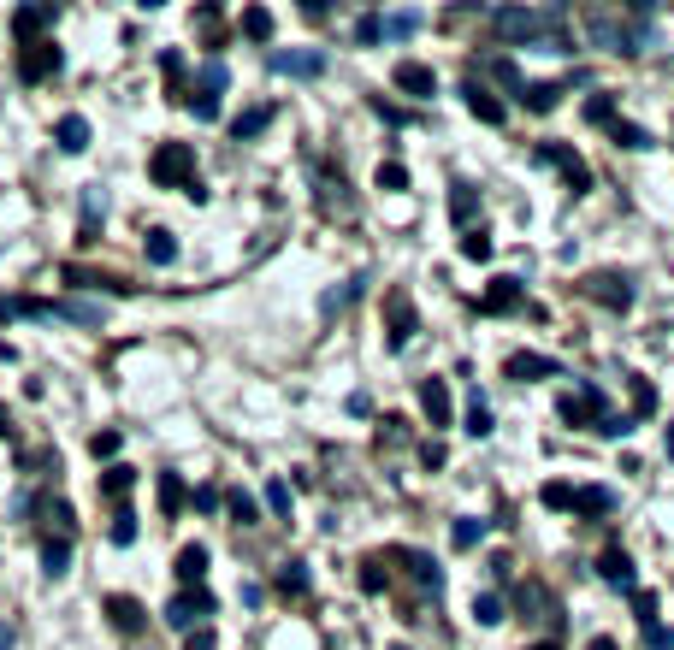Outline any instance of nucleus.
<instances>
[{
    "instance_id": "obj_49",
    "label": "nucleus",
    "mask_w": 674,
    "mask_h": 650,
    "mask_svg": "<svg viewBox=\"0 0 674 650\" xmlns=\"http://www.w3.org/2000/svg\"><path fill=\"white\" fill-rule=\"evenodd\" d=\"M190 113H196V119H202V125H213V119H219V95H190Z\"/></svg>"
},
{
    "instance_id": "obj_10",
    "label": "nucleus",
    "mask_w": 674,
    "mask_h": 650,
    "mask_svg": "<svg viewBox=\"0 0 674 650\" xmlns=\"http://www.w3.org/2000/svg\"><path fill=\"white\" fill-rule=\"evenodd\" d=\"M521 609H533V621H544V627H556L562 621V609H556V591L539 580H527L521 585Z\"/></svg>"
},
{
    "instance_id": "obj_60",
    "label": "nucleus",
    "mask_w": 674,
    "mask_h": 650,
    "mask_svg": "<svg viewBox=\"0 0 674 650\" xmlns=\"http://www.w3.org/2000/svg\"><path fill=\"white\" fill-rule=\"evenodd\" d=\"M196 509H207V515L219 509V491H213V485H202V491H196Z\"/></svg>"
},
{
    "instance_id": "obj_14",
    "label": "nucleus",
    "mask_w": 674,
    "mask_h": 650,
    "mask_svg": "<svg viewBox=\"0 0 674 650\" xmlns=\"http://www.w3.org/2000/svg\"><path fill=\"white\" fill-rule=\"evenodd\" d=\"M521 308V284L515 278H497L485 296H479V314H515Z\"/></svg>"
},
{
    "instance_id": "obj_7",
    "label": "nucleus",
    "mask_w": 674,
    "mask_h": 650,
    "mask_svg": "<svg viewBox=\"0 0 674 650\" xmlns=\"http://www.w3.org/2000/svg\"><path fill=\"white\" fill-rule=\"evenodd\" d=\"M586 30H592V42L609 48V54H639V48H633V30H627L621 18H609V12H592V18H586Z\"/></svg>"
},
{
    "instance_id": "obj_62",
    "label": "nucleus",
    "mask_w": 674,
    "mask_h": 650,
    "mask_svg": "<svg viewBox=\"0 0 674 650\" xmlns=\"http://www.w3.org/2000/svg\"><path fill=\"white\" fill-rule=\"evenodd\" d=\"M0 650H12V627L6 621H0Z\"/></svg>"
},
{
    "instance_id": "obj_45",
    "label": "nucleus",
    "mask_w": 674,
    "mask_h": 650,
    "mask_svg": "<svg viewBox=\"0 0 674 650\" xmlns=\"http://www.w3.org/2000/svg\"><path fill=\"white\" fill-rule=\"evenodd\" d=\"M379 190H391V195L408 190V172L397 166V160H385V166H379Z\"/></svg>"
},
{
    "instance_id": "obj_20",
    "label": "nucleus",
    "mask_w": 674,
    "mask_h": 650,
    "mask_svg": "<svg viewBox=\"0 0 674 650\" xmlns=\"http://www.w3.org/2000/svg\"><path fill=\"white\" fill-rule=\"evenodd\" d=\"M107 615H113V627H119V633H142V603L125 597V591H119V597H107Z\"/></svg>"
},
{
    "instance_id": "obj_30",
    "label": "nucleus",
    "mask_w": 674,
    "mask_h": 650,
    "mask_svg": "<svg viewBox=\"0 0 674 650\" xmlns=\"http://www.w3.org/2000/svg\"><path fill=\"white\" fill-rule=\"evenodd\" d=\"M361 284H367V278H349V284H337V290H326V302H320V314H343V308H349V302L361 296Z\"/></svg>"
},
{
    "instance_id": "obj_25",
    "label": "nucleus",
    "mask_w": 674,
    "mask_h": 650,
    "mask_svg": "<svg viewBox=\"0 0 674 650\" xmlns=\"http://www.w3.org/2000/svg\"><path fill=\"white\" fill-rule=\"evenodd\" d=\"M267 125H272V107H249V113H237V119H231V136H237V142H249V136H261Z\"/></svg>"
},
{
    "instance_id": "obj_36",
    "label": "nucleus",
    "mask_w": 674,
    "mask_h": 650,
    "mask_svg": "<svg viewBox=\"0 0 674 650\" xmlns=\"http://www.w3.org/2000/svg\"><path fill=\"white\" fill-rule=\"evenodd\" d=\"M160 509H166V515H178V509H184V485H178V473H160Z\"/></svg>"
},
{
    "instance_id": "obj_22",
    "label": "nucleus",
    "mask_w": 674,
    "mask_h": 650,
    "mask_svg": "<svg viewBox=\"0 0 674 650\" xmlns=\"http://www.w3.org/2000/svg\"><path fill=\"white\" fill-rule=\"evenodd\" d=\"M54 136H60V148H66V154H83V148H89V119H83V113H66Z\"/></svg>"
},
{
    "instance_id": "obj_37",
    "label": "nucleus",
    "mask_w": 674,
    "mask_h": 650,
    "mask_svg": "<svg viewBox=\"0 0 674 650\" xmlns=\"http://www.w3.org/2000/svg\"><path fill=\"white\" fill-rule=\"evenodd\" d=\"M54 314H66V320H77V325H101V308H95V302H54Z\"/></svg>"
},
{
    "instance_id": "obj_31",
    "label": "nucleus",
    "mask_w": 674,
    "mask_h": 650,
    "mask_svg": "<svg viewBox=\"0 0 674 650\" xmlns=\"http://www.w3.org/2000/svg\"><path fill=\"white\" fill-rule=\"evenodd\" d=\"M148 260H154V266H172V260H178V237H172V231H148Z\"/></svg>"
},
{
    "instance_id": "obj_8",
    "label": "nucleus",
    "mask_w": 674,
    "mask_h": 650,
    "mask_svg": "<svg viewBox=\"0 0 674 650\" xmlns=\"http://www.w3.org/2000/svg\"><path fill=\"white\" fill-rule=\"evenodd\" d=\"M60 71V48L54 42H30L24 54H18V77L24 83H42V77H54Z\"/></svg>"
},
{
    "instance_id": "obj_32",
    "label": "nucleus",
    "mask_w": 674,
    "mask_h": 650,
    "mask_svg": "<svg viewBox=\"0 0 674 650\" xmlns=\"http://www.w3.org/2000/svg\"><path fill=\"white\" fill-rule=\"evenodd\" d=\"M355 42H361V48L385 42V12H361V18H355Z\"/></svg>"
},
{
    "instance_id": "obj_21",
    "label": "nucleus",
    "mask_w": 674,
    "mask_h": 650,
    "mask_svg": "<svg viewBox=\"0 0 674 650\" xmlns=\"http://www.w3.org/2000/svg\"><path fill=\"white\" fill-rule=\"evenodd\" d=\"M66 568H71V538H48L42 544V574L48 580H66Z\"/></svg>"
},
{
    "instance_id": "obj_58",
    "label": "nucleus",
    "mask_w": 674,
    "mask_h": 650,
    "mask_svg": "<svg viewBox=\"0 0 674 650\" xmlns=\"http://www.w3.org/2000/svg\"><path fill=\"white\" fill-rule=\"evenodd\" d=\"M645 639H651L657 650H674V627H657V621H651V627H645Z\"/></svg>"
},
{
    "instance_id": "obj_56",
    "label": "nucleus",
    "mask_w": 674,
    "mask_h": 650,
    "mask_svg": "<svg viewBox=\"0 0 674 650\" xmlns=\"http://www.w3.org/2000/svg\"><path fill=\"white\" fill-rule=\"evenodd\" d=\"M633 609H639V621H645V627L657 621V597H651V591H633Z\"/></svg>"
},
{
    "instance_id": "obj_57",
    "label": "nucleus",
    "mask_w": 674,
    "mask_h": 650,
    "mask_svg": "<svg viewBox=\"0 0 674 650\" xmlns=\"http://www.w3.org/2000/svg\"><path fill=\"white\" fill-rule=\"evenodd\" d=\"M379 438H385V444H403V438H408V420H397V414H391V420L379 426Z\"/></svg>"
},
{
    "instance_id": "obj_50",
    "label": "nucleus",
    "mask_w": 674,
    "mask_h": 650,
    "mask_svg": "<svg viewBox=\"0 0 674 650\" xmlns=\"http://www.w3.org/2000/svg\"><path fill=\"white\" fill-rule=\"evenodd\" d=\"M113 544H136V515H131V509H119V515H113Z\"/></svg>"
},
{
    "instance_id": "obj_47",
    "label": "nucleus",
    "mask_w": 674,
    "mask_h": 650,
    "mask_svg": "<svg viewBox=\"0 0 674 650\" xmlns=\"http://www.w3.org/2000/svg\"><path fill=\"white\" fill-rule=\"evenodd\" d=\"M479 532H485V520H456V532H450V538H456V550H473V544H479Z\"/></svg>"
},
{
    "instance_id": "obj_61",
    "label": "nucleus",
    "mask_w": 674,
    "mask_h": 650,
    "mask_svg": "<svg viewBox=\"0 0 674 650\" xmlns=\"http://www.w3.org/2000/svg\"><path fill=\"white\" fill-rule=\"evenodd\" d=\"M586 650H621V645H615V639H592Z\"/></svg>"
},
{
    "instance_id": "obj_34",
    "label": "nucleus",
    "mask_w": 674,
    "mask_h": 650,
    "mask_svg": "<svg viewBox=\"0 0 674 650\" xmlns=\"http://www.w3.org/2000/svg\"><path fill=\"white\" fill-rule=\"evenodd\" d=\"M609 136H615L621 148H651V130H645V125H627V119H615V125H609Z\"/></svg>"
},
{
    "instance_id": "obj_5",
    "label": "nucleus",
    "mask_w": 674,
    "mask_h": 650,
    "mask_svg": "<svg viewBox=\"0 0 674 650\" xmlns=\"http://www.w3.org/2000/svg\"><path fill=\"white\" fill-rule=\"evenodd\" d=\"M539 160H550V166H556V172L568 178V190H574V195H586V190H592V166H586V160H580L574 148H562V142H544V148H539Z\"/></svg>"
},
{
    "instance_id": "obj_41",
    "label": "nucleus",
    "mask_w": 674,
    "mask_h": 650,
    "mask_svg": "<svg viewBox=\"0 0 674 650\" xmlns=\"http://www.w3.org/2000/svg\"><path fill=\"white\" fill-rule=\"evenodd\" d=\"M462 255H468V260H491V237H485L479 225H473V231H462Z\"/></svg>"
},
{
    "instance_id": "obj_13",
    "label": "nucleus",
    "mask_w": 674,
    "mask_h": 650,
    "mask_svg": "<svg viewBox=\"0 0 674 650\" xmlns=\"http://www.w3.org/2000/svg\"><path fill=\"white\" fill-rule=\"evenodd\" d=\"M462 95H468V113L479 119V125H503V119H509V107H503V101H497L491 89H479V83H468Z\"/></svg>"
},
{
    "instance_id": "obj_26",
    "label": "nucleus",
    "mask_w": 674,
    "mask_h": 650,
    "mask_svg": "<svg viewBox=\"0 0 674 650\" xmlns=\"http://www.w3.org/2000/svg\"><path fill=\"white\" fill-rule=\"evenodd\" d=\"M574 509H580V515H609L615 497H609L604 485H580V491H574Z\"/></svg>"
},
{
    "instance_id": "obj_12",
    "label": "nucleus",
    "mask_w": 674,
    "mask_h": 650,
    "mask_svg": "<svg viewBox=\"0 0 674 650\" xmlns=\"http://www.w3.org/2000/svg\"><path fill=\"white\" fill-rule=\"evenodd\" d=\"M101 219H107V190L95 184V190H83V219H77V243H95Z\"/></svg>"
},
{
    "instance_id": "obj_63",
    "label": "nucleus",
    "mask_w": 674,
    "mask_h": 650,
    "mask_svg": "<svg viewBox=\"0 0 674 650\" xmlns=\"http://www.w3.org/2000/svg\"><path fill=\"white\" fill-rule=\"evenodd\" d=\"M533 650H562V645H556V639H544V645H533Z\"/></svg>"
},
{
    "instance_id": "obj_39",
    "label": "nucleus",
    "mask_w": 674,
    "mask_h": 650,
    "mask_svg": "<svg viewBox=\"0 0 674 650\" xmlns=\"http://www.w3.org/2000/svg\"><path fill=\"white\" fill-rule=\"evenodd\" d=\"M462 432H468V438H491V408H485L479 396H473V408H468V426H462Z\"/></svg>"
},
{
    "instance_id": "obj_44",
    "label": "nucleus",
    "mask_w": 674,
    "mask_h": 650,
    "mask_svg": "<svg viewBox=\"0 0 674 650\" xmlns=\"http://www.w3.org/2000/svg\"><path fill=\"white\" fill-rule=\"evenodd\" d=\"M225 503H231V515L243 520V526H255V515H261V509H255V497H249V491H231V497H225Z\"/></svg>"
},
{
    "instance_id": "obj_24",
    "label": "nucleus",
    "mask_w": 674,
    "mask_h": 650,
    "mask_svg": "<svg viewBox=\"0 0 674 650\" xmlns=\"http://www.w3.org/2000/svg\"><path fill=\"white\" fill-rule=\"evenodd\" d=\"M131 485H136V467H119V461H113V467L101 473V491H107L113 503H125V497H131Z\"/></svg>"
},
{
    "instance_id": "obj_48",
    "label": "nucleus",
    "mask_w": 674,
    "mask_h": 650,
    "mask_svg": "<svg viewBox=\"0 0 674 650\" xmlns=\"http://www.w3.org/2000/svg\"><path fill=\"white\" fill-rule=\"evenodd\" d=\"M391 574H385V562H361V591H385Z\"/></svg>"
},
{
    "instance_id": "obj_3",
    "label": "nucleus",
    "mask_w": 674,
    "mask_h": 650,
    "mask_svg": "<svg viewBox=\"0 0 674 650\" xmlns=\"http://www.w3.org/2000/svg\"><path fill=\"white\" fill-rule=\"evenodd\" d=\"M207 615H213V597H207V591H178V597L166 603V627L184 633V639L196 633V621H207Z\"/></svg>"
},
{
    "instance_id": "obj_42",
    "label": "nucleus",
    "mask_w": 674,
    "mask_h": 650,
    "mask_svg": "<svg viewBox=\"0 0 674 650\" xmlns=\"http://www.w3.org/2000/svg\"><path fill=\"white\" fill-rule=\"evenodd\" d=\"M89 450H95V461H113V455L125 450V438H119V432H95V438H89Z\"/></svg>"
},
{
    "instance_id": "obj_19",
    "label": "nucleus",
    "mask_w": 674,
    "mask_h": 650,
    "mask_svg": "<svg viewBox=\"0 0 674 650\" xmlns=\"http://www.w3.org/2000/svg\"><path fill=\"white\" fill-rule=\"evenodd\" d=\"M598 574H604L609 585H621V591H639V585H633V556H627V550H604Z\"/></svg>"
},
{
    "instance_id": "obj_1",
    "label": "nucleus",
    "mask_w": 674,
    "mask_h": 650,
    "mask_svg": "<svg viewBox=\"0 0 674 650\" xmlns=\"http://www.w3.org/2000/svg\"><path fill=\"white\" fill-rule=\"evenodd\" d=\"M491 30L521 48H562V6H497Z\"/></svg>"
},
{
    "instance_id": "obj_15",
    "label": "nucleus",
    "mask_w": 674,
    "mask_h": 650,
    "mask_svg": "<svg viewBox=\"0 0 674 650\" xmlns=\"http://www.w3.org/2000/svg\"><path fill=\"white\" fill-rule=\"evenodd\" d=\"M397 89H403V95H414V101H426V95L438 89V77H432V65L403 60V65H397Z\"/></svg>"
},
{
    "instance_id": "obj_17",
    "label": "nucleus",
    "mask_w": 674,
    "mask_h": 650,
    "mask_svg": "<svg viewBox=\"0 0 674 650\" xmlns=\"http://www.w3.org/2000/svg\"><path fill=\"white\" fill-rule=\"evenodd\" d=\"M272 71L278 77H320L326 71V54H272Z\"/></svg>"
},
{
    "instance_id": "obj_55",
    "label": "nucleus",
    "mask_w": 674,
    "mask_h": 650,
    "mask_svg": "<svg viewBox=\"0 0 674 650\" xmlns=\"http://www.w3.org/2000/svg\"><path fill=\"white\" fill-rule=\"evenodd\" d=\"M202 89H207V95H219V89H225V65H219V60L202 65Z\"/></svg>"
},
{
    "instance_id": "obj_35",
    "label": "nucleus",
    "mask_w": 674,
    "mask_h": 650,
    "mask_svg": "<svg viewBox=\"0 0 674 650\" xmlns=\"http://www.w3.org/2000/svg\"><path fill=\"white\" fill-rule=\"evenodd\" d=\"M414 30H420V12H391V18H385V42H403Z\"/></svg>"
},
{
    "instance_id": "obj_29",
    "label": "nucleus",
    "mask_w": 674,
    "mask_h": 650,
    "mask_svg": "<svg viewBox=\"0 0 674 650\" xmlns=\"http://www.w3.org/2000/svg\"><path fill=\"white\" fill-rule=\"evenodd\" d=\"M521 101H527L533 113H550V107L562 101V83H527V89H521Z\"/></svg>"
},
{
    "instance_id": "obj_4",
    "label": "nucleus",
    "mask_w": 674,
    "mask_h": 650,
    "mask_svg": "<svg viewBox=\"0 0 674 650\" xmlns=\"http://www.w3.org/2000/svg\"><path fill=\"white\" fill-rule=\"evenodd\" d=\"M586 296H592L598 308L627 314V308H633V278H627V272H592V278H586Z\"/></svg>"
},
{
    "instance_id": "obj_23",
    "label": "nucleus",
    "mask_w": 674,
    "mask_h": 650,
    "mask_svg": "<svg viewBox=\"0 0 674 650\" xmlns=\"http://www.w3.org/2000/svg\"><path fill=\"white\" fill-rule=\"evenodd\" d=\"M397 562H403V568H408V574H414L420 585H432V591L444 585V574H438V562H432V556H420V550H397Z\"/></svg>"
},
{
    "instance_id": "obj_64",
    "label": "nucleus",
    "mask_w": 674,
    "mask_h": 650,
    "mask_svg": "<svg viewBox=\"0 0 674 650\" xmlns=\"http://www.w3.org/2000/svg\"><path fill=\"white\" fill-rule=\"evenodd\" d=\"M669 455H674V426H669Z\"/></svg>"
},
{
    "instance_id": "obj_33",
    "label": "nucleus",
    "mask_w": 674,
    "mask_h": 650,
    "mask_svg": "<svg viewBox=\"0 0 674 650\" xmlns=\"http://www.w3.org/2000/svg\"><path fill=\"white\" fill-rule=\"evenodd\" d=\"M473 621H479V627H497V621H503V597H497V591H479V597H473Z\"/></svg>"
},
{
    "instance_id": "obj_11",
    "label": "nucleus",
    "mask_w": 674,
    "mask_h": 650,
    "mask_svg": "<svg viewBox=\"0 0 674 650\" xmlns=\"http://www.w3.org/2000/svg\"><path fill=\"white\" fill-rule=\"evenodd\" d=\"M172 574L184 580V591H202V580H207V550H202V544H184V550H178V562H172Z\"/></svg>"
},
{
    "instance_id": "obj_43",
    "label": "nucleus",
    "mask_w": 674,
    "mask_h": 650,
    "mask_svg": "<svg viewBox=\"0 0 674 650\" xmlns=\"http://www.w3.org/2000/svg\"><path fill=\"white\" fill-rule=\"evenodd\" d=\"M633 414L645 420V414H657V390L645 385V379H633Z\"/></svg>"
},
{
    "instance_id": "obj_53",
    "label": "nucleus",
    "mask_w": 674,
    "mask_h": 650,
    "mask_svg": "<svg viewBox=\"0 0 674 650\" xmlns=\"http://www.w3.org/2000/svg\"><path fill=\"white\" fill-rule=\"evenodd\" d=\"M48 520L60 526V538H71V532H77V520H71V503H48Z\"/></svg>"
},
{
    "instance_id": "obj_28",
    "label": "nucleus",
    "mask_w": 674,
    "mask_h": 650,
    "mask_svg": "<svg viewBox=\"0 0 674 650\" xmlns=\"http://www.w3.org/2000/svg\"><path fill=\"white\" fill-rule=\"evenodd\" d=\"M243 36H249V42H272V12L267 6H243Z\"/></svg>"
},
{
    "instance_id": "obj_54",
    "label": "nucleus",
    "mask_w": 674,
    "mask_h": 650,
    "mask_svg": "<svg viewBox=\"0 0 674 650\" xmlns=\"http://www.w3.org/2000/svg\"><path fill=\"white\" fill-rule=\"evenodd\" d=\"M544 509H574V491L568 485H544Z\"/></svg>"
},
{
    "instance_id": "obj_38",
    "label": "nucleus",
    "mask_w": 674,
    "mask_h": 650,
    "mask_svg": "<svg viewBox=\"0 0 674 650\" xmlns=\"http://www.w3.org/2000/svg\"><path fill=\"white\" fill-rule=\"evenodd\" d=\"M450 213H456V225H462V231H473V190H468V184H456V195H450Z\"/></svg>"
},
{
    "instance_id": "obj_52",
    "label": "nucleus",
    "mask_w": 674,
    "mask_h": 650,
    "mask_svg": "<svg viewBox=\"0 0 674 650\" xmlns=\"http://www.w3.org/2000/svg\"><path fill=\"white\" fill-rule=\"evenodd\" d=\"M267 509L272 515H290V485H284V479H272L267 485Z\"/></svg>"
},
{
    "instance_id": "obj_27",
    "label": "nucleus",
    "mask_w": 674,
    "mask_h": 650,
    "mask_svg": "<svg viewBox=\"0 0 674 650\" xmlns=\"http://www.w3.org/2000/svg\"><path fill=\"white\" fill-rule=\"evenodd\" d=\"M48 18H54V12H48V6H18V18H12V30H18V36H24V48H30V42H36V30H42V24H48Z\"/></svg>"
},
{
    "instance_id": "obj_2",
    "label": "nucleus",
    "mask_w": 674,
    "mask_h": 650,
    "mask_svg": "<svg viewBox=\"0 0 674 650\" xmlns=\"http://www.w3.org/2000/svg\"><path fill=\"white\" fill-rule=\"evenodd\" d=\"M148 178L160 190H190L196 184V148L190 142H160L154 160H148Z\"/></svg>"
},
{
    "instance_id": "obj_51",
    "label": "nucleus",
    "mask_w": 674,
    "mask_h": 650,
    "mask_svg": "<svg viewBox=\"0 0 674 650\" xmlns=\"http://www.w3.org/2000/svg\"><path fill=\"white\" fill-rule=\"evenodd\" d=\"M592 432H604V438H627V432H633V420H627V414H604Z\"/></svg>"
},
{
    "instance_id": "obj_9",
    "label": "nucleus",
    "mask_w": 674,
    "mask_h": 650,
    "mask_svg": "<svg viewBox=\"0 0 674 650\" xmlns=\"http://www.w3.org/2000/svg\"><path fill=\"white\" fill-rule=\"evenodd\" d=\"M385 314H391V349H408V343H414V331H420V320H414V302L397 290V296L385 302Z\"/></svg>"
},
{
    "instance_id": "obj_18",
    "label": "nucleus",
    "mask_w": 674,
    "mask_h": 650,
    "mask_svg": "<svg viewBox=\"0 0 674 650\" xmlns=\"http://www.w3.org/2000/svg\"><path fill=\"white\" fill-rule=\"evenodd\" d=\"M503 373H509V379H521V385H527V379H556V361H550V355H509V367H503Z\"/></svg>"
},
{
    "instance_id": "obj_6",
    "label": "nucleus",
    "mask_w": 674,
    "mask_h": 650,
    "mask_svg": "<svg viewBox=\"0 0 674 650\" xmlns=\"http://www.w3.org/2000/svg\"><path fill=\"white\" fill-rule=\"evenodd\" d=\"M604 414H609V408H604V390H598V385H580V390H568V396H562V420H568V426H586V420L598 426Z\"/></svg>"
},
{
    "instance_id": "obj_16",
    "label": "nucleus",
    "mask_w": 674,
    "mask_h": 650,
    "mask_svg": "<svg viewBox=\"0 0 674 650\" xmlns=\"http://www.w3.org/2000/svg\"><path fill=\"white\" fill-rule=\"evenodd\" d=\"M420 408H426L432 426H450V385H444V379H426V385H420Z\"/></svg>"
},
{
    "instance_id": "obj_40",
    "label": "nucleus",
    "mask_w": 674,
    "mask_h": 650,
    "mask_svg": "<svg viewBox=\"0 0 674 650\" xmlns=\"http://www.w3.org/2000/svg\"><path fill=\"white\" fill-rule=\"evenodd\" d=\"M278 591H308V562H284L278 568Z\"/></svg>"
},
{
    "instance_id": "obj_59",
    "label": "nucleus",
    "mask_w": 674,
    "mask_h": 650,
    "mask_svg": "<svg viewBox=\"0 0 674 650\" xmlns=\"http://www.w3.org/2000/svg\"><path fill=\"white\" fill-rule=\"evenodd\" d=\"M184 650H219V639H213V633H207V627H196V633H190V639H184Z\"/></svg>"
},
{
    "instance_id": "obj_46",
    "label": "nucleus",
    "mask_w": 674,
    "mask_h": 650,
    "mask_svg": "<svg viewBox=\"0 0 674 650\" xmlns=\"http://www.w3.org/2000/svg\"><path fill=\"white\" fill-rule=\"evenodd\" d=\"M586 119H592V125H615V101H609V95H592V101H586Z\"/></svg>"
}]
</instances>
